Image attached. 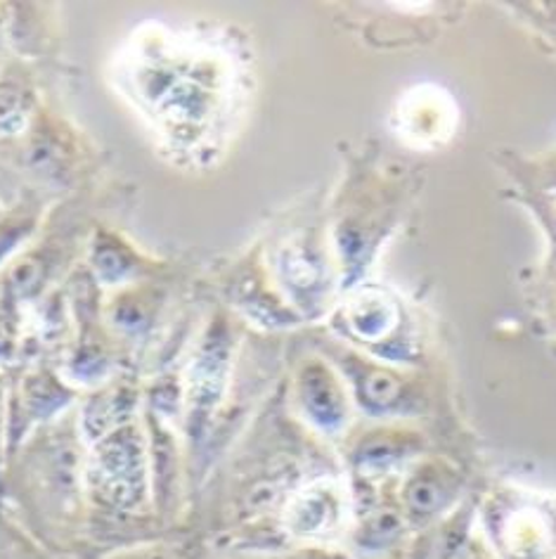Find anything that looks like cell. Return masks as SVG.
Segmentation results:
<instances>
[{
    "instance_id": "cell-17",
    "label": "cell",
    "mask_w": 556,
    "mask_h": 559,
    "mask_svg": "<svg viewBox=\"0 0 556 559\" xmlns=\"http://www.w3.org/2000/svg\"><path fill=\"white\" fill-rule=\"evenodd\" d=\"M398 528L400 524L394 514H377L365 524L360 543H363V548H384V545L391 543V538L398 534Z\"/></svg>"
},
{
    "instance_id": "cell-15",
    "label": "cell",
    "mask_w": 556,
    "mask_h": 559,
    "mask_svg": "<svg viewBox=\"0 0 556 559\" xmlns=\"http://www.w3.org/2000/svg\"><path fill=\"white\" fill-rule=\"evenodd\" d=\"M358 389L372 411L391 408L400 396V382L396 377L377 368H370L363 377H358Z\"/></svg>"
},
{
    "instance_id": "cell-8",
    "label": "cell",
    "mask_w": 556,
    "mask_h": 559,
    "mask_svg": "<svg viewBox=\"0 0 556 559\" xmlns=\"http://www.w3.org/2000/svg\"><path fill=\"white\" fill-rule=\"evenodd\" d=\"M230 304L252 323L266 328H287L297 323V316L285 299L273 295V283H268L258 271L244 269L230 283Z\"/></svg>"
},
{
    "instance_id": "cell-1",
    "label": "cell",
    "mask_w": 556,
    "mask_h": 559,
    "mask_svg": "<svg viewBox=\"0 0 556 559\" xmlns=\"http://www.w3.org/2000/svg\"><path fill=\"white\" fill-rule=\"evenodd\" d=\"M83 486L95 506L109 512L133 514L147 508L152 465L141 425L131 423L90 445L83 463Z\"/></svg>"
},
{
    "instance_id": "cell-10",
    "label": "cell",
    "mask_w": 556,
    "mask_h": 559,
    "mask_svg": "<svg viewBox=\"0 0 556 559\" xmlns=\"http://www.w3.org/2000/svg\"><path fill=\"white\" fill-rule=\"evenodd\" d=\"M155 313H157V299L152 297L147 289L126 287L111 299L107 309V320L119 334L137 337V334L147 332L152 323H155Z\"/></svg>"
},
{
    "instance_id": "cell-5",
    "label": "cell",
    "mask_w": 556,
    "mask_h": 559,
    "mask_svg": "<svg viewBox=\"0 0 556 559\" xmlns=\"http://www.w3.org/2000/svg\"><path fill=\"white\" fill-rule=\"evenodd\" d=\"M72 401L74 391L55 372L40 368L24 374L20 401L8 411V439L12 443L22 441L34 427L58 417Z\"/></svg>"
},
{
    "instance_id": "cell-12",
    "label": "cell",
    "mask_w": 556,
    "mask_h": 559,
    "mask_svg": "<svg viewBox=\"0 0 556 559\" xmlns=\"http://www.w3.org/2000/svg\"><path fill=\"white\" fill-rule=\"evenodd\" d=\"M64 372L69 382H76L83 386H102L109 380L111 358L102 344L81 340V344L74 348V354L69 356Z\"/></svg>"
},
{
    "instance_id": "cell-16",
    "label": "cell",
    "mask_w": 556,
    "mask_h": 559,
    "mask_svg": "<svg viewBox=\"0 0 556 559\" xmlns=\"http://www.w3.org/2000/svg\"><path fill=\"white\" fill-rule=\"evenodd\" d=\"M36 230V221L32 216L5 218L0 221V265L12 259V254L29 240Z\"/></svg>"
},
{
    "instance_id": "cell-11",
    "label": "cell",
    "mask_w": 556,
    "mask_h": 559,
    "mask_svg": "<svg viewBox=\"0 0 556 559\" xmlns=\"http://www.w3.org/2000/svg\"><path fill=\"white\" fill-rule=\"evenodd\" d=\"M346 323L349 330L360 340L377 342L384 340L388 330L396 323V309L394 304L377 297V295H363L353 299V304L346 309Z\"/></svg>"
},
{
    "instance_id": "cell-4",
    "label": "cell",
    "mask_w": 556,
    "mask_h": 559,
    "mask_svg": "<svg viewBox=\"0 0 556 559\" xmlns=\"http://www.w3.org/2000/svg\"><path fill=\"white\" fill-rule=\"evenodd\" d=\"M346 516V498L334 481H313L289 498L282 524L289 536L319 540L337 534Z\"/></svg>"
},
{
    "instance_id": "cell-9",
    "label": "cell",
    "mask_w": 556,
    "mask_h": 559,
    "mask_svg": "<svg viewBox=\"0 0 556 559\" xmlns=\"http://www.w3.org/2000/svg\"><path fill=\"white\" fill-rule=\"evenodd\" d=\"M88 261L95 280L102 287H129L135 275L141 273V261H137L135 251L109 233H97Z\"/></svg>"
},
{
    "instance_id": "cell-3",
    "label": "cell",
    "mask_w": 556,
    "mask_h": 559,
    "mask_svg": "<svg viewBox=\"0 0 556 559\" xmlns=\"http://www.w3.org/2000/svg\"><path fill=\"white\" fill-rule=\"evenodd\" d=\"M294 401L305 423L327 437L341 435L349 423V399L325 362H303L294 377Z\"/></svg>"
},
{
    "instance_id": "cell-2",
    "label": "cell",
    "mask_w": 556,
    "mask_h": 559,
    "mask_svg": "<svg viewBox=\"0 0 556 559\" xmlns=\"http://www.w3.org/2000/svg\"><path fill=\"white\" fill-rule=\"evenodd\" d=\"M234 340L230 325L218 318L202 334L197 352L185 374L183 405H185V427L192 439L204 437L211 427L218 405L228 391L232 370Z\"/></svg>"
},
{
    "instance_id": "cell-14",
    "label": "cell",
    "mask_w": 556,
    "mask_h": 559,
    "mask_svg": "<svg viewBox=\"0 0 556 559\" xmlns=\"http://www.w3.org/2000/svg\"><path fill=\"white\" fill-rule=\"evenodd\" d=\"M402 457V443H398L394 437H370L355 449L353 463L358 472L363 474H384L391 469L398 460Z\"/></svg>"
},
{
    "instance_id": "cell-7",
    "label": "cell",
    "mask_w": 556,
    "mask_h": 559,
    "mask_svg": "<svg viewBox=\"0 0 556 559\" xmlns=\"http://www.w3.org/2000/svg\"><path fill=\"white\" fill-rule=\"evenodd\" d=\"M273 275L289 304H311V299H315L317 292L325 285V263L315 247L294 240L277 249Z\"/></svg>"
},
{
    "instance_id": "cell-13",
    "label": "cell",
    "mask_w": 556,
    "mask_h": 559,
    "mask_svg": "<svg viewBox=\"0 0 556 559\" xmlns=\"http://www.w3.org/2000/svg\"><path fill=\"white\" fill-rule=\"evenodd\" d=\"M34 93L15 79H0V133L17 135L29 126Z\"/></svg>"
},
{
    "instance_id": "cell-6",
    "label": "cell",
    "mask_w": 556,
    "mask_h": 559,
    "mask_svg": "<svg viewBox=\"0 0 556 559\" xmlns=\"http://www.w3.org/2000/svg\"><path fill=\"white\" fill-rule=\"evenodd\" d=\"M137 408H141V396H137L135 386L129 382L102 384L81 408L78 431L83 441L93 445L95 441L111 435V431L137 423Z\"/></svg>"
}]
</instances>
